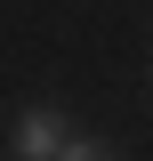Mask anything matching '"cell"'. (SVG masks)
I'll use <instances>...</instances> for the list:
<instances>
[{"label":"cell","instance_id":"cell-1","mask_svg":"<svg viewBox=\"0 0 153 161\" xmlns=\"http://www.w3.org/2000/svg\"><path fill=\"white\" fill-rule=\"evenodd\" d=\"M65 145H73V137H65V113H57V105H32V113L16 121L8 153H16V161H65Z\"/></svg>","mask_w":153,"mask_h":161},{"label":"cell","instance_id":"cell-2","mask_svg":"<svg viewBox=\"0 0 153 161\" xmlns=\"http://www.w3.org/2000/svg\"><path fill=\"white\" fill-rule=\"evenodd\" d=\"M65 161H113V145H97V137H73V145H65Z\"/></svg>","mask_w":153,"mask_h":161}]
</instances>
